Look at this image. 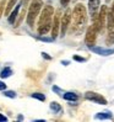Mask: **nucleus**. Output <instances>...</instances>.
<instances>
[{"mask_svg":"<svg viewBox=\"0 0 114 122\" xmlns=\"http://www.w3.org/2000/svg\"><path fill=\"white\" fill-rule=\"evenodd\" d=\"M53 17H54V8L52 5H46L39 14L38 28H37L39 35H47L52 30Z\"/></svg>","mask_w":114,"mask_h":122,"instance_id":"f257e3e1","label":"nucleus"},{"mask_svg":"<svg viewBox=\"0 0 114 122\" xmlns=\"http://www.w3.org/2000/svg\"><path fill=\"white\" fill-rule=\"evenodd\" d=\"M87 20V11L85 5L82 4H77L75 5V8L73 10V28H71V32H74L76 30L81 28L85 24H86Z\"/></svg>","mask_w":114,"mask_h":122,"instance_id":"f03ea898","label":"nucleus"},{"mask_svg":"<svg viewBox=\"0 0 114 122\" xmlns=\"http://www.w3.org/2000/svg\"><path fill=\"white\" fill-rule=\"evenodd\" d=\"M43 8V0H32L27 11V24L31 28H33L36 19L39 16V14Z\"/></svg>","mask_w":114,"mask_h":122,"instance_id":"7ed1b4c3","label":"nucleus"},{"mask_svg":"<svg viewBox=\"0 0 114 122\" xmlns=\"http://www.w3.org/2000/svg\"><path fill=\"white\" fill-rule=\"evenodd\" d=\"M73 11L70 9H66V11L63 14V16L60 19V32H61V36H65L68 30H69V26H70V22H71V17H73Z\"/></svg>","mask_w":114,"mask_h":122,"instance_id":"20e7f679","label":"nucleus"},{"mask_svg":"<svg viewBox=\"0 0 114 122\" xmlns=\"http://www.w3.org/2000/svg\"><path fill=\"white\" fill-rule=\"evenodd\" d=\"M96 38H97V31H96V28L95 26L92 25L87 28V31H86V36H85V42H86V45L92 48V47H95L96 45Z\"/></svg>","mask_w":114,"mask_h":122,"instance_id":"39448f33","label":"nucleus"},{"mask_svg":"<svg viewBox=\"0 0 114 122\" xmlns=\"http://www.w3.org/2000/svg\"><path fill=\"white\" fill-rule=\"evenodd\" d=\"M60 10H56L54 12V17H53V25H52V38H56L60 31Z\"/></svg>","mask_w":114,"mask_h":122,"instance_id":"423d86ee","label":"nucleus"},{"mask_svg":"<svg viewBox=\"0 0 114 122\" xmlns=\"http://www.w3.org/2000/svg\"><path fill=\"white\" fill-rule=\"evenodd\" d=\"M85 99L90 100V101H95L99 105H105L107 104V100L101 94H97V92H93V91H87L86 94H85Z\"/></svg>","mask_w":114,"mask_h":122,"instance_id":"0eeeda50","label":"nucleus"},{"mask_svg":"<svg viewBox=\"0 0 114 122\" xmlns=\"http://www.w3.org/2000/svg\"><path fill=\"white\" fill-rule=\"evenodd\" d=\"M99 8V0H88V9L92 15V21L97 17V9Z\"/></svg>","mask_w":114,"mask_h":122,"instance_id":"6e6552de","label":"nucleus"},{"mask_svg":"<svg viewBox=\"0 0 114 122\" xmlns=\"http://www.w3.org/2000/svg\"><path fill=\"white\" fill-rule=\"evenodd\" d=\"M91 49H92L95 53L101 54V56H109V54H113V53H114V48L107 49V48H101V47H92Z\"/></svg>","mask_w":114,"mask_h":122,"instance_id":"1a4fd4ad","label":"nucleus"},{"mask_svg":"<svg viewBox=\"0 0 114 122\" xmlns=\"http://www.w3.org/2000/svg\"><path fill=\"white\" fill-rule=\"evenodd\" d=\"M21 5H22V3H21V4H17L15 8H14V10L10 12V15H9V17H8V20H9L10 24H15L16 17L18 16V10H20V8H21Z\"/></svg>","mask_w":114,"mask_h":122,"instance_id":"9d476101","label":"nucleus"},{"mask_svg":"<svg viewBox=\"0 0 114 122\" xmlns=\"http://www.w3.org/2000/svg\"><path fill=\"white\" fill-rule=\"evenodd\" d=\"M16 5H17V0H9L8 4H6V6H5V11H4L5 16H9L10 12L14 10V8H15Z\"/></svg>","mask_w":114,"mask_h":122,"instance_id":"9b49d317","label":"nucleus"},{"mask_svg":"<svg viewBox=\"0 0 114 122\" xmlns=\"http://www.w3.org/2000/svg\"><path fill=\"white\" fill-rule=\"evenodd\" d=\"M25 16H26V8L25 6H22V9H21V12H20V15H18V17H17V20L15 21V27H18L20 25H21V22L23 21V19H25Z\"/></svg>","mask_w":114,"mask_h":122,"instance_id":"f8f14e48","label":"nucleus"},{"mask_svg":"<svg viewBox=\"0 0 114 122\" xmlns=\"http://www.w3.org/2000/svg\"><path fill=\"white\" fill-rule=\"evenodd\" d=\"M63 97L65 100H68V101H76L77 100V95L75 94V92H71V91L65 92V94L63 95Z\"/></svg>","mask_w":114,"mask_h":122,"instance_id":"ddd939ff","label":"nucleus"},{"mask_svg":"<svg viewBox=\"0 0 114 122\" xmlns=\"http://www.w3.org/2000/svg\"><path fill=\"white\" fill-rule=\"evenodd\" d=\"M107 24L108 25H114V10L110 9L107 14Z\"/></svg>","mask_w":114,"mask_h":122,"instance_id":"4468645a","label":"nucleus"},{"mask_svg":"<svg viewBox=\"0 0 114 122\" xmlns=\"http://www.w3.org/2000/svg\"><path fill=\"white\" fill-rule=\"evenodd\" d=\"M108 27V41L114 42V25H107Z\"/></svg>","mask_w":114,"mask_h":122,"instance_id":"2eb2a0df","label":"nucleus"},{"mask_svg":"<svg viewBox=\"0 0 114 122\" xmlns=\"http://www.w3.org/2000/svg\"><path fill=\"white\" fill-rule=\"evenodd\" d=\"M11 74H12L11 68L6 67V68H4V69L1 70V73H0V76H1V78H8V76H10Z\"/></svg>","mask_w":114,"mask_h":122,"instance_id":"dca6fc26","label":"nucleus"},{"mask_svg":"<svg viewBox=\"0 0 114 122\" xmlns=\"http://www.w3.org/2000/svg\"><path fill=\"white\" fill-rule=\"evenodd\" d=\"M96 118H112L110 112H99L96 115Z\"/></svg>","mask_w":114,"mask_h":122,"instance_id":"f3484780","label":"nucleus"},{"mask_svg":"<svg viewBox=\"0 0 114 122\" xmlns=\"http://www.w3.org/2000/svg\"><path fill=\"white\" fill-rule=\"evenodd\" d=\"M50 109L54 111V112H61V106L58 104V102H52L50 104Z\"/></svg>","mask_w":114,"mask_h":122,"instance_id":"a211bd4d","label":"nucleus"},{"mask_svg":"<svg viewBox=\"0 0 114 122\" xmlns=\"http://www.w3.org/2000/svg\"><path fill=\"white\" fill-rule=\"evenodd\" d=\"M31 96L34 97V99H37V100H39V101H44V100H46V96L43 94H41V92H34V94H32Z\"/></svg>","mask_w":114,"mask_h":122,"instance_id":"6ab92c4d","label":"nucleus"},{"mask_svg":"<svg viewBox=\"0 0 114 122\" xmlns=\"http://www.w3.org/2000/svg\"><path fill=\"white\" fill-rule=\"evenodd\" d=\"M5 4H6V0H0V17L3 16L5 11Z\"/></svg>","mask_w":114,"mask_h":122,"instance_id":"aec40b11","label":"nucleus"},{"mask_svg":"<svg viewBox=\"0 0 114 122\" xmlns=\"http://www.w3.org/2000/svg\"><path fill=\"white\" fill-rule=\"evenodd\" d=\"M4 95H5V96H8V97H11V99L16 97L15 91H5V92H4Z\"/></svg>","mask_w":114,"mask_h":122,"instance_id":"412c9836","label":"nucleus"},{"mask_svg":"<svg viewBox=\"0 0 114 122\" xmlns=\"http://www.w3.org/2000/svg\"><path fill=\"white\" fill-rule=\"evenodd\" d=\"M60 3H61L63 6H68L69 3H70V0H60Z\"/></svg>","mask_w":114,"mask_h":122,"instance_id":"4be33fe9","label":"nucleus"},{"mask_svg":"<svg viewBox=\"0 0 114 122\" xmlns=\"http://www.w3.org/2000/svg\"><path fill=\"white\" fill-rule=\"evenodd\" d=\"M6 89V84H4L3 81H0V90H5Z\"/></svg>","mask_w":114,"mask_h":122,"instance_id":"5701e85b","label":"nucleus"},{"mask_svg":"<svg viewBox=\"0 0 114 122\" xmlns=\"http://www.w3.org/2000/svg\"><path fill=\"white\" fill-rule=\"evenodd\" d=\"M74 59H75V61H79V62H83V61H85L83 58H81V57H77V56H74Z\"/></svg>","mask_w":114,"mask_h":122,"instance_id":"b1692460","label":"nucleus"},{"mask_svg":"<svg viewBox=\"0 0 114 122\" xmlns=\"http://www.w3.org/2000/svg\"><path fill=\"white\" fill-rule=\"evenodd\" d=\"M28 3H30V0H22V6H25V8H27Z\"/></svg>","mask_w":114,"mask_h":122,"instance_id":"393cba45","label":"nucleus"},{"mask_svg":"<svg viewBox=\"0 0 114 122\" xmlns=\"http://www.w3.org/2000/svg\"><path fill=\"white\" fill-rule=\"evenodd\" d=\"M0 121H8V118H6L5 116H3V115L0 113Z\"/></svg>","mask_w":114,"mask_h":122,"instance_id":"a878e982","label":"nucleus"},{"mask_svg":"<svg viewBox=\"0 0 114 122\" xmlns=\"http://www.w3.org/2000/svg\"><path fill=\"white\" fill-rule=\"evenodd\" d=\"M42 54H43V57H44V58H47V59H50V57H49V56H47V53H42Z\"/></svg>","mask_w":114,"mask_h":122,"instance_id":"bb28decb","label":"nucleus"},{"mask_svg":"<svg viewBox=\"0 0 114 122\" xmlns=\"http://www.w3.org/2000/svg\"><path fill=\"white\" fill-rule=\"evenodd\" d=\"M112 9H113V10H114V3H113V6H112Z\"/></svg>","mask_w":114,"mask_h":122,"instance_id":"cd10ccee","label":"nucleus"}]
</instances>
